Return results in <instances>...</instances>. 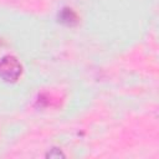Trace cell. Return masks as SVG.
Masks as SVG:
<instances>
[{
	"label": "cell",
	"mask_w": 159,
	"mask_h": 159,
	"mask_svg": "<svg viewBox=\"0 0 159 159\" xmlns=\"http://www.w3.org/2000/svg\"><path fill=\"white\" fill-rule=\"evenodd\" d=\"M22 72L20 61L11 55H6L0 60V77L6 82H15Z\"/></svg>",
	"instance_id": "obj_1"
},
{
	"label": "cell",
	"mask_w": 159,
	"mask_h": 159,
	"mask_svg": "<svg viewBox=\"0 0 159 159\" xmlns=\"http://www.w3.org/2000/svg\"><path fill=\"white\" fill-rule=\"evenodd\" d=\"M58 21L63 25L72 26L77 24V15L76 12L70 7H63L58 14Z\"/></svg>",
	"instance_id": "obj_2"
},
{
	"label": "cell",
	"mask_w": 159,
	"mask_h": 159,
	"mask_svg": "<svg viewBox=\"0 0 159 159\" xmlns=\"http://www.w3.org/2000/svg\"><path fill=\"white\" fill-rule=\"evenodd\" d=\"M46 158H51V159H58V158H65V154L58 149V148H52L47 154Z\"/></svg>",
	"instance_id": "obj_3"
}]
</instances>
